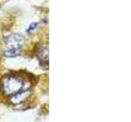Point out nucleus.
I'll list each match as a JSON object with an SVG mask.
<instances>
[{"label":"nucleus","instance_id":"f257e3e1","mask_svg":"<svg viewBox=\"0 0 131 122\" xmlns=\"http://www.w3.org/2000/svg\"><path fill=\"white\" fill-rule=\"evenodd\" d=\"M23 87L22 80L16 77H9L4 80L3 89L7 95H14L19 93Z\"/></svg>","mask_w":131,"mask_h":122},{"label":"nucleus","instance_id":"39448f33","mask_svg":"<svg viewBox=\"0 0 131 122\" xmlns=\"http://www.w3.org/2000/svg\"><path fill=\"white\" fill-rule=\"evenodd\" d=\"M39 58L40 60H44L46 61L48 60V47H43L39 51Z\"/></svg>","mask_w":131,"mask_h":122},{"label":"nucleus","instance_id":"20e7f679","mask_svg":"<svg viewBox=\"0 0 131 122\" xmlns=\"http://www.w3.org/2000/svg\"><path fill=\"white\" fill-rule=\"evenodd\" d=\"M20 54V49L18 48H8L4 52V55L7 57H16Z\"/></svg>","mask_w":131,"mask_h":122},{"label":"nucleus","instance_id":"423d86ee","mask_svg":"<svg viewBox=\"0 0 131 122\" xmlns=\"http://www.w3.org/2000/svg\"><path fill=\"white\" fill-rule=\"evenodd\" d=\"M36 27V24H31L30 25V28H29V31H31L32 29H34V28Z\"/></svg>","mask_w":131,"mask_h":122},{"label":"nucleus","instance_id":"7ed1b4c3","mask_svg":"<svg viewBox=\"0 0 131 122\" xmlns=\"http://www.w3.org/2000/svg\"><path fill=\"white\" fill-rule=\"evenodd\" d=\"M28 95H29L28 91H20L19 93L12 95V103H20V102H22L26 99V98L28 96Z\"/></svg>","mask_w":131,"mask_h":122},{"label":"nucleus","instance_id":"f03ea898","mask_svg":"<svg viewBox=\"0 0 131 122\" xmlns=\"http://www.w3.org/2000/svg\"><path fill=\"white\" fill-rule=\"evenodd\" d=\"M24 41L22 35L20 34H13L8 38V48H18L20 49V46Z\"/></svg>","mask_w":131,"mask_h":122}]
</instances>
